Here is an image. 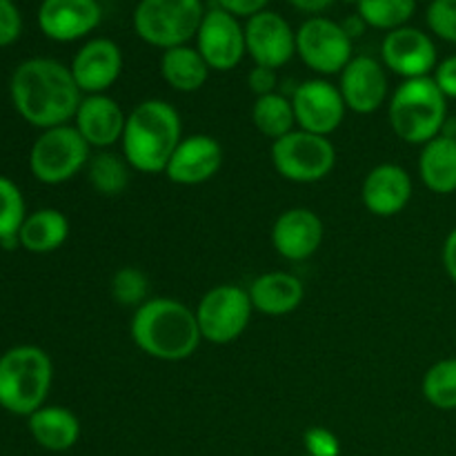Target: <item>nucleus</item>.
I'll return each mask as SVG.
<instances>
[{"instance_id":"obj_1","label":"nucleus","mask_w":456,"mask_h":456,"mask_svg":"<svg viewBox=\"0 0 456 456\" xmlns=\"http://www.w3.org/2000/svg\"><path fill=\"white\" fill-rule=\"evenodd\" d=\"M12 101L27 123L52 129L74 118L83 92L69 67L52 58H31L13 71Z\"/></svg>"},{"instance_id":"obj_2","label":"nucleus","mask_w":456,"mask_h":456,"mask_svg":"<svg viewBox=\"0 0 456 456\" xmlns=\"http://www.w3.org/2000/svg\"><path fill=\"white\" fill-rule=\"evenodd\" d=\"M129 334L138 350L167 363L190 359L203 341L196 312L185 303L167 297L147 298L138 305Z\"/></svg>"},{"instance_id":"obj_3","label":"nucleus","mask_w":456,"mask_h":456,"mask_svg":"<svg viewBox=\"0 0 456 456\" xmlns=\"http://www.w3.org/2000/svg\"><path fill=\"white\" fill-rule=\"evenodd\" d=\"M183 141L178 111L160 98H150L127 114L123 132V156L136 172H165L169 159Z\"/></svg>"},{"instance_id":"obj_4","label":"nucleus","mask_w":456,"mask_h":456,"mask_svg":"<svg viewBox=\"0 0 456 456\" xmlns=\"http://www.w3.org/2000/svg\"><path fill=\"white\" fill-rule=\"evenodd\" d=\"M390 125L401 141L426 145L444 134L448 123V98L435 78H410L396 87L390 98Z\"/></svg>"},{"instance_id":"obj_5","label":"nucleus","mask_w":456,"mask_h":456,"mask_svg":"<svg viewBox=\"0 0 456 456\" xmlns=\"http://www.w3.org/2000/svg\"><path fill=\"white\" fill-rule=\"evenodd\" d=\"M53 381L52 359L36 346H18L0 356V408L31 417L47 401Z\"/></svg>"},{"instance_id":"obj_6","label":"nucleus","mask_w":456,"mask_h":456,"mask_svg":"<svg viewBox=\"0 0 456 456\" xmlns=\"http://www.w3.org/2000/svg\"><path fill=\"white\" fill-rule=\"evenodd\" d=\"M203 18L200 0H141L134 9V29L147 45L167 52L190 43Z\"/></svg>"},{"instance_id":"obj_7","label":"nucleus","mask_w":456,"mask_h":456,"mask_svg":"<svg viewBox=\"0 0 456 456\" xmlns=\"http://www.w3.org/2000/svg\"><path fill=\"white\" fill-rule=\"evenodd\" d=\"M89 150L78 129L71 125L43 129L29 154V169L45 185H61L87 167Z\"/></svg>"},{"instance_id":"obj_8","label":"nucleus","mask_w":456,"mask_h":456,"mask_svg":"<svg viewBox=\"0 0 456 456\" xmlns=\"http://www.w3.org/2000/svg\"><path fill=\"white\" fill-rule=\"evenodd\" d=\"M252 312L254 305L248 289L230 283L216 285L203 294L196 307L200 337L214 346L234 343L248 330Z\"/></svg>"},{"instance_id":"obj_9","label":"nucleus","mask_w":456,"mask_h":456,"mask_svg":"<svg viewBox=\"0 0 456 456\" xmlns=\"http://www.w3.org/2000/svg\"><path fill=\"white\" fill-rule=\"evenodd\" d=\"M272 163L285 181L316 183L334 169L337 150L328 136L294 129L272 142Z\"/></svg>"},{"instance_id":"obj_10","label":"nucleus","mask_w":456,"mask_h":456,"mask_svg":"<svg viewBox=\"0 0 456 456\" xmlns=\"http://www.w3.org/2000/svg\"><path fill=\"white\" fill-rule=\"evenodd\" d=\"M297 53L312 71L323 76L341 74L352 61V38L343 25L314 16L297 31Z\"/></svg>"},{"instance_id":"obj_11","label":"nucleus","mask_w":456,"mask_h":456,"mask_svg":"<svg viewBox=\"0 0 456 456\" xmlns=\"http://www.w3.org/2000/svg\"><path fill=\"white\" fill-rule=\"evenodd\" d=\"M292 107L298 127L319 136L337 132L347 110L337 85L323 78H312L298 85L292 96Z\"/></svg>"},{"instance_id":"obj_12","label":"nucleus","mask_w":456,"mask_h":456,"mask_svg":"<svg viewBox=\"0 0 456 456\" xmlns=\"http://www.w3.org/2000/svg\"><path fill=\"white\" fill-rule=\"evenodd\" d=\"M200 56L209 65V69L230 71L243 61L248 45H245V27L225 12L223 7L205 12L200 29L196 34Z\"/></svg>"},{"instance_id":"obj_13","label":"nucleus","mask_w":456,"mask_h":456,"mask_svg":"<svg viewBox=\"0 0 456 456\" xmlns=\"http://www.w3.org/2000/svg\"><path fill=\"white\" fill-rule=\"evenodd\" d=\"M245 45L254 65L279 69L297 53V34L283 16L265 9L245 25Z\"/></svg>"},{"instance_id":"obj_14","label":"nucleus","mask_w":456,"mask_h":456,"mask_svg":"<svg viewBox=\"0 0 456 456\" xmlns=\"http://www.w3.org/2000/svg\"><path fill=\"white\" fill-rule=\"evenodd\" d=\"M383 65L395 74L410 78H426L436 69V47L426 31L417 27H399L387 31L381 43Z\"/></svg>"},{"instance_id":"obj_15","label":"nucleus","mask_w":456,"mask_h":456,"mask_svg":"<svg viewBox=\"0 0 456 456\" xmlns=\"http://www.w3.org/2000/svg\"><path fill=\"white\" fill-rule=\"evenodd\" d=\"M343 102L354 114H374L387 101L386 67L370 56H354L341 71Z\"/></svg>"},{"instance_id":"obj_16","label":"nucleus","mask_w":456,"mask_h":456,"mask_svg":"<svg viewBox=\"0 0 456 456\" xmlns=\"http://www.w3.org/2000/svg\"><path fill=\"white\" fill-rule=\"evenodd\" d=\"M71 76L83 94H105L123 71V52L110 38H94L78 49L71 62Z\"/></svg>"},{"instance_id":"obj_17","label":"nucleus","mask_w":456,"mask_h":456,"mask_svg":"<svg viewBox=\"0 0 456 456\" xmlns=\"http://www.w3.org/2000/svg\"><path fill=\"white\" fill-rule=\"evenodd\" d=\"M102 7L98 0H43L38 25L47 38L71 43L101 25Z\"/></svg>"},{"instance_id":"obj_18","label":"nucleus","mask_w":456,"mask_h":456,"mask_svg":"<svg viewBox=\"0 0 456 456\" xmlns=\"http://www.w3.org/2000/svg\"><path fill=\"white\" fill-rule=\"evenodd\" d=\"M223 165V147L208 134L183 138L169 159L165 174L176 185H200L218 174Z\"/></svg>"},{"instance_id":"obj_19","label":"nucleus","mask_w":456,"mask_h":456,"mask_svg":"<svg viewBox=\"0 0 456 456\" xmlns=\"http://www.w3.org/2000/svg\"><path fill=\"white\" fill-rule=\"evenodd\" d=\"M323 243V221L307 208H292L276 218L272 227V245L288 261H305L314 256Z\"/></svg>"},{"instance_id":"obj_20","label":"nucleus","mask_w":456,"mask_h":456,"mask_svg":"<svg viewBox=\"0 0 456 456\" xmlns=\"http://www.w3.org/2000/svg\"><path fill=\"white\" fill-rule=\"evenodd\" d=\"M74 120V127L78 129V134L87 141L89 147L107 150V147L123 141L127 114L111 96L94 94V96H85L80 101Z\"/></svg>"},{"instance_id":"obj_21","label":"nucleus","mask_w":456,"mask_h":456,"mask_svg":"<svg viewBox=\"0 0 456 456\" xmlns=\"http://www.w3.org/2000/svg\"><path fill=\"white\" fill-rule=\"evenodd\" d=\"M361 199L368 212L374 216L390 218L403 212L412 199V178L401 165H377L365 176L361 187Z\"/></svg>"},{"instance_id":"obj_22","label":"nucleus","mask_w":456,"mask_h":456,"mask_svg":"<svg viewBox=\"0 0 456 456\" xmlns=\"http://www.w3.org/2000/svg\"><path fill=\"white\" fill-rule=\"evenodd\" d=\"M249 298L254 310L267 316L292 314L305 297L301 279L289 272H267L249 285Z\"/></svg>"},{"instance_id":"obj_23","label":"nucleus","mask_w":456,"mask_h":456,"mask_svg":"<svg viewBox=\"0 0 456 456\" xmlns=\"http://www.w3.org/2000/svg\"><path fill=\"white\" fill-rule=\"evenodd\" d=\"M29 432L40 448L65 452L74 448L80 436V423L74 412L61 405H43L29 417Z\"/></svg>"},{"instance_id":"obj_24","label":"nucleus","mask_w":456,"mask_h":456,"mask_svg":"<svg viewBox=\"0 0 456 456\" xmlns=\"http://www.w3.org/2000/svg\"><path fill=\"white\" fill-rule=\"evenodd\" d=\"M419 176L435 194L456 191V138L441 134L423 145L419 156Z\"/></svg>"},{"instance_id":"obj_25","label":"nucleus","mask_w":456,"mask_h":456,"mask_svg":"<svg viewBox=\"0 0 456 456\" xmlns=\"http://www.w3.org/2000/svg\"><path fill=\"white\" fill-rule=\"evenodd\" d=\"M69 236V221L62 212L52 208L38 209V212L29 214L22 223L18 239H20V248L34 254H49L56 252Z\"/></svg>"},{"instance_id":"obj_26","label":"nucleus","mask_w":456,"mask_h":456,"mask_svg":"<svg viewBox=\"0 0 456 456\" xmlns=\"http://www.w3.org/2000/svg\"><path fill=\"white\" fill-rule=\"evenodd\" d=\"M160 74H163L165 83L172 89L191 94L199 92L208 83L209 65L200 56L199 49L181 45V47L167 49L163 53V58H160Z\"/></svg>"},{"instance_id":"obj_27","label":"nucleus","mask_w":456,"mask_h":456,"mask_svg":"<svg viewBox=\"0 0 456 456\" xmlns=\"http://www.w3.org/2000/svg\"><path fill=\"white\" fill-rule=\"evenodd\" d=\"M252 120L254 127L263 136L272 138V141L288 136L289 132H294V125H297L292 98H285L276 92L256 98L252 107Z\"/></svg>"},{"instance_id":"obj_28","label":"nucleus","mask_w":456,"mask_h":456,"mask_svg":"<svg viewBox=\"0 0 456 456\" xmlns=\"http://www.w3.org/2000/svg\"><path fill=\"white\" fill-rule=\"evenodd\" d=\"M87 178L101 196H118L129 185V163L114 151H98L87 163Z\"/></svg>"},{"instance_id":"obj_29","label":"nucleus","mask_w":456,"mask_h":456,"mask_svg":"<svg viewBox=\"0 0 456 456\" xmlns=\"http://www.w3.org/2000/svg\"><path fill=\"white\" fill-rule=\"evenodd\" d=\"M356 9L365 25L395 31L412 18L417 0H356Z\"/></svg>"},{"instance_id":"obj_30","label":"nucleus","mask_w":456,"mask_h":456,"mask_svg":"<svg viewBox=\"0 0 456 456\" xmlns=\"http://www.w3.org/2000/svg\"><path fill=\"white\" fill-rule=\"evenodd\" d=\"M423 396L436 410H456V359H444L432 365L423 377Z\"/></svg>"},{"instance_id":"obj_31","label":"nucleus","mask_w":456,"mask_h":456,"mask_svg":"<svg viewBox=\"0 0 456 456\" xmlns=\"http://www.w3.org/2000/svg\"><path fill=\"white\" fill-rule=\"evenodd\" d=\"M25 199L13 181L0 176V243L13 239L25 223Z\"/></svg>"},{"instance_id":"obj_32","label":"nucleus","mask_w":456,"mask_h":456,"mask_svg":"<svg viewBox=\"0 0 456 456\" xmlns=\"http://www.w3.org/2000/svg\"><path fill=\"white\" fill-rule=\"evenodd\" d=\"M147 276L138 267H123L111 279V297L120 305H142L147 301Z\"/></svg>"},{"instance_id":"obj_33","label":"nucleus","mask_w":456,"mask_h":456,"mask_svg":"<svg viewBox=\"0 0 456 456\" xmlns=\"http://www.w3.org/2000/svg\"><path fill=\"white\" fill-rule=\"evenodd\" d=\"M426 18L439 38L456 45V0H432Z\"/></svg>"},{"instance_id":"obj_34","label":"nucleus","mask_w":456,"mask_h":456,"mask_svg":"<svg viewBox=\"0 0 456 456\" xmlns=\"http://www.w3.org/2000/svg\"><path fill=\"white\" fill-rule=\"evenodd\" d=\"M303 445H305L307 456H338L341 454V444L338 436L328 428L314 426L303 435Z\"/></svg>"},{"instance_id":"obj_35","label":"nucleus","mask_w":456,"mask_h":456,"mask_svg":"<svg viewBox=\"0 0 456 456\" xmlns=\"http://www.w3.org/2000/svg\"><path fill=\"white\" fill-rule=\"evenodd\" d=\"M22 29V18L12 0H0V47L16 43Z\"/></svg>"},{"instance_id":"obj_36","label":"nucleus","mask_w":456,"mask_h":456,"mask_svg":"<svg viewBox=\"0 0 456 456\" xmlns=\"http://www.w3.org/2000/svg\"><path fill=\"white\" fill-rule=\"evenodd\" d=\"M276 83H279V78H276V69H270V67L254 65V69L249 71L248 76V85L249 89L256 94V98L267 96V94H274Z\"/></svg>"},{"instance_id":"obj_37","label":"nucleus","mask_w":456,"mask_h":456,"mask_svg":"<svg viewBox=\"0 0 456 456\" xmlns=\"http://www.w3.org/2000/svg\"><path fill=\"white\" fill-rule=\"evenodd\" d=\"M432 78H435L436 87L444 92L445 98H456V56H450L444 62H439Z\"/></svg>"},{"instance_id":"obj_38","label":"nucleus","mask_w":456,"mask_h":456,"mask_svg":"<svg viewBox=\"0 0 456 456\" xmlns=\"http://www.w3.org/2000/svg\"><path fill=\"white\" fill-rule=\"evenodd\" d=\"M270 3V0H218V4H221L225 12H230L232 16H256V13L265 12V4Z\"/></svg>"},{"instance_id":"obj_39","label":"nucleus","mask_w":456,"mask_h":456,"mask_svg":"<svg viewBox=\"0 0 456 456\" xmlns=\"http://www.w3.org/2000/svg\"><path fill=\"white\" fill-rule=\"evenodd\" d=\"M444 267L450 279L456 283V227L450 232L444 243Z\"/></svg>"},{"instance_id":"obj_40","label":"nucleus","mask_w":456,"mask_h":456,"mask_svg":"<svg viewBox=\"0 0 456 456\" xmlns=\"http://www.w3.org/2000/svg\"><path fill=\"white\" fill-rule=\"evenodd\" d=\"M289 3L305 13H319V12H325L334 0H289Z\"/></svg>"},{"instance_id":"obj_41","label":"nucleus","mask_w":456,"mask_h":456,"mask_svg":"<svg viewBox=\"0 0 456 456\" xmlns=\"http://www.w3.org/2000/svg\"><path fill=\"white\" fill-rule=\"evenodd\" d=\"M343 29H346V34L350 36V38H356V36L363 34V29H365L363 18H361V16H356V18H347V20L343 22Z\"/></svg>"}]
</instances>
